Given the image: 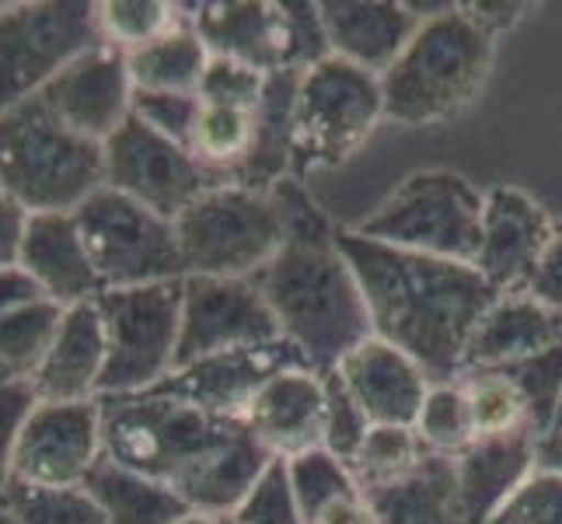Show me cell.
Returning <instances> with one entry per match:
<instances>
[{"mask_svg": "<svg viewBox=\"0 0 562 524\" xmlns=\"http://www.w3.org/2000/svg\"><path fill=\"white\" fill-rule=\"evenodd\" d=\"M336 242L363 290L374 336L409 354L430 381L461 378L472 328L496 301L486 277L472 263L381 245L353 227H336Z\"/></svg>", "mask_w": 562, "mask_h": 524, "instance_id": "cell-1", "label": "cell"}, {"mask_svg": "<svg viewBox=\"0 0 562 524\" xmlns=\"http://www.w3.org/2000/svg\"><path fill=\"white\" fill-rule=\"evenodd\" d=\"M286 210V242L256 287L273 312L280 336L301 349L312 371L328 375L339 360L374 336L363 290L336 242V224L318 210L297 179L277 186Z\"/></svg>", "mask_w": 562, "mask_h": 524, "instance_id": "cell-2", "label": "cell"}, {"mask_svg": "<svg viewBox=\"0 0 562 524\" xmlns=\"http://www.w3.org/2000/svg\"><path fill=\"white\" fill-rule=\"evenodd\" d=\"M423 18L409 46L381 74L384 120L398 126H437L461 115L486 88L496 38L464 4H413Z\"/></svg>", "mask_w": 562, "mask_h": 524, "instance_id": "cell-3", "label": "cell"}, {"mask_svg": "<svg viewBox=\"0 0 562 524\" xmlns=\"http://www.w3.org/2000/svg\"><path fill=\"white\" fill-rule=\"evenodd\" d=\"M245 434L241 420L210 416L161 392L102 399L105 461L165 482L179 497Z\"/></svg>", "mask_w": 562, "mask_h": 524, "instance_id": "cell-4", "label": "cell"}, {"mask_svg": "<svg viewBox=\"0 0 562 524\" xmlns=\"http://www.w3.org/2000/svg\"><path fill=\"white\" fill-rule=\"evenodd\" d=\"M0 189L29 213H74L105 189V150L29 99L0 112Z\"/></svg>", "mask_w": 562, "mask_h": 524, "instance_id": "cell-5", "label": "cell"}, {"mask_svg": "<svg viewBox=\"0 0 562 524\" xmlns=\"http://www.w3.org/2000/svg\"><path fill=\"white\" fill-rule=\"evenodd\" d=\"M186 277L256 280L286 242V210L277 189L210 186L176 218Z\"/></svg>", "mask_w": 562, "mask_h": 524, "instance_id": "cell-6", "label": "cell"}, {"mask_svg": "<svg viewBox=\"0 0 562 524\" xmlns=\"http://www.w3.org/2000/svg\"><path fill=\"white\" fill-rule=\"evenodd\" d=\"M486 192L458 171H416L353 227L357 235L419 256L475 263Z\"/></svg>", "mask_w": 562, "mask_h": 524, "instance_id": "cell-7", "label": "cell"}, {"mask_svg": "<svg viewBox=\"0 0 562 524\" xmlns=\"http://www.w3.org/2000/svg\"><path fill=\"white\" fill-rule=\"evenodd\" d=\"M384 120L381 77L328 56L301 74L294 105V165L290 179L307 171L339 168L371 141Z\"/></svg>", "mask_w": 562, "mask_h": 524, "instance_id": "cell-8", "label": "cell"}, {"mask_svg": "<svg viewBox=\"0 0 562 524\" xmlns=\"http://www.w3.org/2000/svg\"><path fill=\"white\" fill-rule=\"evenodd\" d=\"M99 43L94 0L0 4V112L38 99L56 74Z\"/></svg>", "mask_w": 562, "mask_h": 524, "instance_id": "cell-9", "label": "cell"}, {"mask_svg": "<svg viewBox=\"0 0 562 524\" xmlns=\"http://www.w3.org/2000/svg\"><path fill=\"white\" fill-rule=\"evenodd\" d=\"M109 360L99 399L144 395L158 388L179 364L182 280L105 290L99 298Z\"/></svg>", "mask_w": 562, "mask_h": 524, "instance_id": "cell-10", "label": "cell"}, {"mask_svg": "<svg viewBox=\"0 0 562 524\" xmlns=\"http://www.w3.org/2000/svg\"><path fill=\"white\" fill-rule=\"evenodd\" d=\"M88 256L105 290L154 287L186 280L176 221L147 210L115 189H99L74 210Z\"/></svg>", "mask_w": 562, "mask_h": 524, "instance_id": "cell-11", "label": "cell"}, {"mask_svg": "<svg viewBox=\"0 0 562 524\" xmlns=\"http://www.w3.org/2000/svg\"><path fill=\"white\" fill-rule=\"evenodd\" d=\"M102 150L105 186L168 221H176L210 186H217L186 144L165 137L137 115H130V123L105 141Z\"/></svg>", "mask_w": 562, "mask_h": 524, "instance_id": "cell-12", "label": "cell"}, {"mask_svg": "<svg viewBox=\"0 0 562 524\" xmlns=\"http://www.w3.org/2000/svg\"><path fill=\"white\" fill-rule=\"evenodd\" d=\"M102 458V399L38 402L8 455L4 479L29 487H85Z\"/></svg>", "mask_w": 562, "mask_h": 524, "instance_id": "cell-13", "label": "cell"}, {"mask_svg": "<svg viewBox=\"0 0 562 524\" xmlns=\"http://www.w3.org/2000/svg\"><path fill=\"white\" fill-rule=\"evenodd\" d=\"M280 325L269 312L256 280L186 277L182 280V333L179 364L203 360L227 349L277 343Z\"/></svg>", "mask_w": 562, "mask_h": 524, "instance_id": "cell-14", "label": "cell"}, {"mask_svg": "<svg viewBox=\"0 0 562 524\" xmlns=\"http://www.w3.org/2000/svg\"><path fill=\"white\" fill-rule=\"evenodd\" d=\"M290 367H312L297 346L286 339L262 343V346H245V349H227V354H213L203 360H192L186 367H176L158 388L171 399H182L196 410L221 416V420H241L251 410V402L262 388L277 375L290 371Z\"/></svg>", "mask_w": 562, "mask_h": 524, "instance_id": "cell-15", "label": "cell"}, {"mask_svg": "<svg viewBox=\"0 0 562 524\" xmlns=\"http://www.w3.org/2000/svg\"><path fill=\"white\" fill-rule=\"evenodd\" d=\"M38 99L64 126L94 144H105L130 123L137 88H133L126 53L99 43L56 74V81Z\"/></svg>", "mask_w": 562, "mask_h": 524, "instance_id": "cell-16", "label": "cell"}, {"mask_svg": "<svg viewBox=\"0 0 562 524\" xmlns=\"http://www.w3.org/2000/svg\"><path fill=\"white\" fill-rule=\"evenodd\" d=\"M552 235L555 224L535 197L517 186H493L486 189L482 238L472 266L486 277L496 294H520V290H528Z\"/></svg>", "mask_w": 562, "mask_h": 524, "instance_id": "cell-17", "label": "cell"}, {"mask_svg": "<svg viewBox=\"0 0 562 524\" xmlns=\"http://www.w3.org/2000/svg\"><path fill=\"white\" fill-rule=\"evenodd\" d=\"M336 375L374 426H416L423 399L434 384L409 354L378 336L350 349Z\"/></svg>", "mask_w": 562, "mask_h": 524, "instance_id": "cell-18", "label": "cell"}, {"mask_svg": "<svg viewBox=\"0 0 562 524\" xmlns=\"http://www.w3.org/2000/svg\"><path fill=\"white\" fill-rule=\"evenodd\" d=\"M245 426L262 451L280 461L325 448V378L312 367L277 375L251 402Z\"/></svg>", "mask_w": 562, "mask_h": 524, "instance_id": "cell-19", "label": "cell"}, {"mask_svg": "<svg viewBox=\"0 0 562 524\" xmlns=\"http://www.w3.org/2000/svg\"><path fill=\"white\" fill-rule=\"evenodd\" d=\"M562 343V315L535 301L528 290L496 294L482 312L472 339L464 346L461 375L469 371H507Z\"/></svg>", "mask_w": 562, "mask_h": 524, "instance_id": "cell-20", "label": "cell"}, {"mask_svg": "<svg viewBox=\"0 0 562 524\" xmlns=\"http://www.w3.org/2000/svg\"><path fill=\"white\" fill-rule=\"evenodd\" d=\"M18 266L60 308L88 304L105 294L74 213H32Z\"/></svg>", "mask_w": 562, "mask_h": 524, "instance_id": "cell-21", "label": "cell"}, {"mask_svg": "<svg viewBox=\"0 0 562 524\" xmlns=\"http://www.w3.org/2000/svg\"><path fill=\"white\" fill-rule=\"evenodd\" d=\"M328 49L367 74H384L409 46L423 18L398 0H322Z\"/></svg>", "mask_w": 562, "mask_h": 524, "instance_id": "cell-22", "label": "cell"}, {"mask_svg": "<svg viewBox=\"0 0 562 524\" xmlns=\"http://www.w3.org/2000/svg\"><path fill=\"white\" fill-rule=\"evenodd\" d=\"M109 360L105 322L99 301L74 304L64 312L53 346L32 384L43 402H91L102 392Z\"/></svg>", "mask_w": 562, "mask_h": 524, "instance_id": "cell-23", "label": "cell"}, {"mask_svg": "<svg viewBox=\"0 0 562 524\" xmlns=\"http://www.w3.org/2000/svg\"><path fill=\"white\" fill-rule=\"evenodd\" d=\"M210 56L235 60L259 74L283 70L280 4L266 0H203L186 4Z\"/></svg>", "mask_w": 562, "mask_h": 524, "instance_id": "cell-24", "label": "cell"}, {"mask_svg": "<svg viewBox=\"0 0 562 524\" xmlns=\"http://www.w3.org/2000/svg\"><path fill=\"white\" fill-rule=\"evenodd\" d=\"M451 461L464 514L475 524H490V517L507 503V497L538 469L535 431L482 437Z\"/></svg>", "mask_w": 562, "mask_h": 524, "instance_id": "cell-25", "label": "cell"}, {"mask_svg": "<svg viewBox=\"0 0 562 524\" xmlns=\"http://www.w3.org/2000/svg\"><path fill=\"white\" fill-rule=\"evenodd\" d=\"M297 70H277L269 74L262 102L256 109V141L251 154L235 175V186L248 189H277L290 179L294 165V105H297Z\"/></svg>", "mask_w": 562, "mask_h": 524, "instance_id": "cell-26", "label": "cell"}, {"mask_svg": "<svg viewBox=\"0 0 562 524\" xmlns=\"http://www.w3.org/2000/svg\"><path fill=\"white\" fill-rule=\"evenodd\" d=\"M381 524H475L461 508L454 461L426 455L419 469L371 497Z\"/></svg>", "mask_w": 562, "mask_h": 524, "instance_id": "cell-27", "label": "cell"}, {"mask_svg": "<svg viewBox=\"0 0 562 524\" xmlns=\"http://www.w3.org/2000/svg\"><path fill=\"white\" fill-rule=\"evenodd\" d=\"M210 60L213 56L189 14L182 25H176L161 38H154L150 46L126 53L137 94H196Z\"/></svg>", "mask_w": 562, "mask_h": 524, "instance_id": "cell-28", "label": "cell"}, {"mask_svg": "<svg viewBox=\"0 0 562 524\" xmlns=\"http://www.w3.org/2000/svg\"><path fill=\"white\" fill-rule=\"evenodd\" d=\"M85 487L99 500L109 524H176L182 514H189L186 500L171 487L130 472L105 458L88 476Z\"/></svg>", "mask_w": 562, "mask_h": 524, "instance_id": "cell-29", "label": "cell"}, {"mask_svg": "<svg viewBox=\"0 0 562 524\" xmlns=\"http://www.w3.org/2000/svg\"><path fill=\"white\" fill-rule=\"evenodd\" d=\"M256 109L259 105L200 99L196 123L189 133V150L217 182H235V175L248 161L251 141H256Z\"/></svg>", "mask_w": 562, "mask_h": 524, "instance_id": "cell-30", "label": "cell"}, {"mask_svg": "<svg viewBox=\"0 0 562 524\" xmlns=\"http://www.w3.org/2000/svg\"><path fill=\"white\" fill-rule=\"evenodd\" d=\"M426 455L430 451L423 448L416 426H371L360 451L350 461V472L357 479V487L367 497H374L387 487H395V482L409 479Z\"/></svg>", "mask_w": 562, "mask_h": 524, "instance_id": "cell-31", "label": "cell"}, {"mask_svg": "<svg viewBox=\"0 0 562 524\" xmlns=\"http://www.w3.org/2000/svg\"><path fill=\"white\" fill-rule=\"evenodd\" d=\"M64 312L67 308L43 298L29 308L0 315V371L32 381L49 354Z\"/></svg>", "mask_w": 562, "mask_h": 524, "instance_id": "cell-32", "label": "cell"}, {"mask_svg": "<svg viewBox=\"0 0 562 524\" xmlns=\"http://www.w3.org/2000/svg\"><path fill=\"white\" fill-rule=\"evenodd\" d=\"M461 388L469 399L475 441L531 431L528 402L507 371H469L461 375Z\"/></svg>", "mask_w": 562, "mask_h": 524, "instance_id": "cell-33", "label": "cell"}, {"mask_svg": "<svg viewBox=\"0 0 562 524\" xmlns=\"http://www.w3.org/2000/svg\"><path fill=\"white\" fill-rule=\"evenodd\" d=\"M0 503L18 524H109L88 487H29L4 479Z\"/></svg>", "mask_w": 562, "mask_h": 524, "instance_id": "cell-34", "label": "cell"}, {"mask_svg": "<svg viewBox=\"0 0 562 524\" xmlns=\"http://www.w3.org/2000/svg\"><path fill=\"white\" fill-rule=\"evenodd\" d=\"M186 4L171 0H102L99 4V35L102 43L137 53L150 46L154 38L168 35L176 25L186 22Z\"/></svg>", "mask_w": 562, "mask_h": 524, "instance_id": "cell-35", "label": "cell"}, {"mask_svg": "<svg viewBox=\"0 0 562 524\" xmlns=\"http://www.w3.org/2000/svg\"><path fill=\"white\" fill-rule=\"evenodd\" d=\"M416 434L423 448L440 458H458L475 444V426L464 399L461 378L454 381H434L423 399V410L416 416Z\"/></svg>", "mask_w": 562, "mask_h": 524, "instance_id": "cell-36", "label": "cell"}, {"mask_svg": "<svg viewBox=\"0 0 562 524\" xmlns=\"http://www.w3.org/2000/svg\"><path fill=\"white\" fill-rule=\"evenodd\" d=\"M286 472H290V487H294L297 503L304 511V521L315 511H322L328 500H336L350 490H360L353 472H350V465L339 461L333 451H325V448L286 461Z\"/></svg>", "mask_w": 562, "mask_h": 524, "instance_id": "cell-37", "label": "cell"}, {"mask_svg": "<svg viewBox=\"0 0 562 524\" xmlns=\"http://www.w3.org/2000/svg\"><path fill=\"white\" fill-rule=\"evenodd\" d=\"M280 4V35H283V70H312L333 56L322 22V4L312 0H277Z\"/></svg>", "mask_w": 562, "mask_h": 524, "instance_id": "cell-38", "label": "cell"}, {"mask_svg": "<svg viewBox=\"0 0 562 524\" xmlns=\"http://www.w3.org/2000/svg\"><path fill=\"white\" fill-rule=\"evenodd\" d=\"M231 524H307L297 493L290 487L286 461L273 458L266 465V472L248 490L241 508L231 514Z\"/></svg>", "mask_w": 562, "mask_h": 524, "instance_id": "cell-39", "label": "cell"}, {"mask_svg": "<svg viewBox=\"0 0 562 524\" xmlns=\"http://www.w3.org/2000/svg\"><path fill=\"white\" fill-rule=\"evenodd\" d=\"M507 375L514 378V384L520 388V395L528 402L531 431L541 434L562 402V343L525 364L507 367Z\"/></svg>", "mask_w": 562, "mask_h": 524, "instance_id": "cell-40", "label": "cell"}, {"mask_svg": "<svg viewBox=\"0 0 562 524\" xmlns=\"http://www.w3.org/2000/svg\"><path fill=\"white\" fill-rule=\"evenodd\" d=\"M490 524H562V476L535 469L490 517Z\"/></svg>", "mask_w": 562, "mask_h": 524, "instance_id": "cell-41", "label": "cell"}, {"mask_svg": "<svg viewBox=\"0 0 562 524\" xmlns=\"http://www.w3.org/2000/svg\"><path fill=\"white\" fill-rule=\"evenodd\" d=\"M322 378H325V451H333L339 461L350 465L374 423L363 416V410L342 388L336 371H328Z\"/></svg>", "mask_w": 562, "mask_h": 524, "instance_id": "cell-42", "label": "cell"}, {"mask_svg": "<svg viewBox=\"0 0 562 524\" xmlns=\"http://www.w3.org/2000/svg\"><path fill=\"white\" fill-rule=\"evenodd\" d=\"M269 74H259L245 64L235 60H217L213 56L206 77L200 85V99H213V102H238V105H259L262 102V91H266Z\"/></svg>", "mask_w": 562, "mask_h": 524, "instance_id": "cell-43", "label": "cell"}, {"mask_svg": "<svg viewBox=\"0 0 562 524\" xmlns=\"http://www.w3.org/2000/svg\"><path fill=\"white\" fill-rule=\"evenodd\" d=\"M196 109H200L196 94H137L133 99V115L137 120H144L147 126L186 147H189L192 123H196Z\"/></svg>", "mask_w": 562, "mask_h": 524, "instance_id": "cell-44", "label": "cell"}, {"mask_svg": "<svg viewBox=\"0 0 562 524\" xmlns=\"http://www.w3.org/2000/svg\"><path fill=\"white\" fill-rule=\"evenodd\" d=\"M38 402L43 399H38L29 378H14L8 371H0V469H8V455Z\"/></svg>", "mask_w": 562, "mask_h": 524, "instance_id": "cell-45", "label": "cell"}, {"mask_svg": "<svg viewBox=\"0 0 562 524\" xmlns=\"http://www.w3.org/2000/svg\"><path fill=\"white\" fill-rule=\"evenodd\" d=\"M528 294L546 308H552L555 315H562V227H555L549 248L541 252L535 277L528 283Z\"/></svg>", "mask_w": 562, "mask_h": 524, "instance_id": "cell-46", "label": "cell"}, {"mask_svg": "<svg viewBox=\"0 0 562 524\" xmlns=\"http://www.w3.org/2000/svg\"><path fill=\"white\" fill-rule=\"evenodd\" d=\"M29 218H32V213L14 197H8L4 189H0V269L18 266V259H22V242H25V231H29Z\"/></svg>", "mask_w": 562, "mask_h": 524, "instance_id": "cell-47", "label": "cell"}, {"mask_svg": "<svg viewBox=\"0 0 562 524\" xmlns=\"http://www.w3.org/2000/svg\"><path fill=\"white\" fill-rule=\"evenodd\" d=\"M307 524H381L374 500L363 490H350L336 500H328L322 511L307 517Z\"/></svg>", "mask_w": 562, "mask_h": 524, "instance_id": "cell-48", "label": "cell"}, {"mask_svg": "<svg viewBox=\"0 0 562 524\" xmlns=\"http://www.w3.org/2000/svg\"><path fill=\"white\" fill-rule=\"evenodd\" d=\"M46 294L38 290V283L25 274L22 266H8L0 269V315L18 312V308H29L35 301H43Z\"/></svg>", "mask_w": 562, "mask_h": 524, "instance_id": "cell-49", "label": "cell"}, {"mask_svg": "<svg viewBox=\"0 0 562 524\" xmlns=\"http://www.w3.org/2000/svg\"><path fill=\"white\" fill-rule=\"evenodd\" d=\"M464 11H469L493 38H499L503 32L520 22V14L528 11V4H514V0L510 4L507 0H479V4H464Z\"/></svg>", "mask_w": 562, "mask_h": 524, "instance_id": "cell-50", "label": "cell"}, {"mask_svg": "<svg viewBox=\"0 0 562 524\" xmlns=\"http://www.w3.org/2000/svg\"><path fill=\"white\" fill-rule=\"evenodd\" d=\"M535 455H538V469H549V472L562 476V402L546 431L535 434Z\"/></svg>", "mask_w": 562, "mask_h": 524, "instance_id": "cell-51", "label": "cell"}, {"mask_svg": "<svg viewBox=\"0 0 562 524\" xmlns=\"http://www.w3.org/2000/svg\"><path fill=\"white\" fill-rule=\"evenodd\" d=\"M176 524H231L227 517H217V514H200V511H189L182 514Z\"/></svg>", "mask_w": 562, "mask_h": 524, "instance_id": "cell-52", "label": "cell"}, {"mask_svg": "<svg viewBox=\"0 0 562 524\" xmlns=\"http://www.w3.org/2000/svg\"><path fill=\"white\" fill-rule=\"evenodd\" d=\"M0 524H18V521L11 517V511L4 508V503H0Z\"/></svg>", "mask_w": 562, "mask_h": 524, "instance_id": "cell-53", "label": "cell"}, {"mask_svg": "<svg viewBox=\"0 0 562 524\" xmlns=\"http://www.w3.org/2000/svg\"><path fill=\"white\" fill-rule=\"evenodd\" d=\"M0 493H4V469H0Z\"/></svg>", "mask_w": 562, "mask_h": 524, "instance_id": "cell-54", "label": "cell"}]
</instances>
